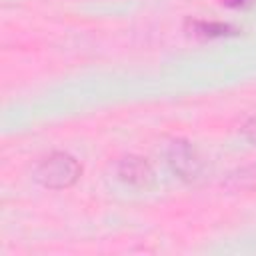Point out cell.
<instances>
[{"instance_id":"cell-4","label":"cell","mask_w":256,"mask_h":256,"mask_svg":"<svg viewBox=\"0 0 256 256\" xmlns=\"http://www.w3.org/2000/svg\"><path fill=\"white\" fill-rule=\"evenodd\" d=\"M226 188L232 192H246L256 188V166H242L228 174V180L224 182Z\"/></svg>"},{"instance_id":"cell-1","label":"cell","mask_w":256,"mask_h":256,"mask_svg":"<svg viewBox=\"0 0 256 256\" xmlns=\"http://www.w3.org/2000/svg\"><path fill=\"white\" fill-rule=\"evenodd\" d=\"M82 174L80 162L68 152H52L34 168V180L48 190H64L78 182Z\"/></svg>"},{"instance_id":"cell-6","label":"cell","mask_w":256,"mask_h":256,"mask_svg":"<svg viewBox=\"0 0 256 256\" xmlns=\"http://www.w3.org/2000/svg\"><path fill=\"white\" fill-rule=\"evenodd\" d=\"M242 136L248 140V142H252V144H256V116L254 118H248L244 124H242Z\"/></svg>"},{"instance_id":"cell-3","label":"cell","mask_w":256,"mask_h":256,"mask_svg":"<svg viewBox=\"0 0 256 256\" xmlns=\"http://www.w3.org/2000/svg\"><path fill=\"white\" fill-rule=\"evenodd\" d=\"M116 178L122 184L136 188V190H148L156 182V174H154L152 164L146 158L136 156V154L122 156L116 162Z\"/></svg>"},{"instance_id":"cell-7","label":"cell","mask_w":256,"mask_h":256,"mask_svg":"<svg viewBox=\"0 0 256 256\" xmlns=\"http://www.w3.org/2000/svg\"><path fill=\"white\" fill-rule=\"evenodd\" d=\"M224 2H226L228 6H242L246 0H224Z\"/></svg>"},{"instance_id":"cell-5","label":"cell","mask_w":256,"mask_h":256,"mask_svg":"<svg viewBox=\"0 0 256 256\" xmlns=\"http://www.w3.org/2000/svg\"><path fill=\"white\" fill-rule=\"evenodd\" d=\"M190 28H192V34L202 36V38H218V36H228V34L234 32L228 24H222V22H204V20L190 22Z\"/></svg>"},{"instance_id":"cell-2","label":"cell","mask_w":256,"mask_h":256,"mask_svg":"<svg viewBox=\"0 0 256 256\" xmlns=\"http://www.w3.org/2000/svg\"><path fill=\"white\" fill-rule=\"evenodd\" d=\"M166 164L172 170V174H176L180 180L184 182H194L200 178L202 174V158L198 154V150L192 146V142L184 140V138H176L166 146Z\"/></svg>"}]
</instances>
